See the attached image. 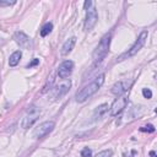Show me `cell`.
Returning <instances> with one entry per match:
<instances>
[{"instance_id": "1", "label": "cell", "mask_w": 157, "mask_h": 157, "mask_svg": "<svg viewBox=\"0 0 157 157\" xmlns=\"http://www.w3.org/2000/svg\"><path fill=\"white\" fill-rule=\"evenodd\" d=\"M104 78H106V75H104V74H101V75H98L92 82H90V84L86 85L84 88H81L80 91L76 93V96H75L76 102L82 103V102L87 101L91 96H93L98 90L101 88V86H102L103 82H104Z\"/></svg>"}, {"instance_id": "2", "label": "cell", "mask_w": 157, "mask_h": 157, "mask_svg": "<svg viewBox=\"0 0 157 157\" xmlns=\"http://www.w3.org/2000/svg\"><path fill=\"white\" fill-rule=\"evenodd\" d=\"M111 39H112L111 33H107L101 38L100 43L97 44V47L95 48V50L92 53V59H93L95 64L102 63V60L107 56V54L109 52V47H111Z\"/></svg>"}, {"instance_id": "3", "label": "cell", "mask_w": 157, "mask_h": 157, "mask_svg": "<svg viewBox=\"0 0 157 157\" xmlns=\"http://www.w3.org/2000/svg\"><path fill=\"white\" fill-rule=\"evenodd\" d=\"M147 36H149L147 31H143V32L140 33V36L137 37V39L135 41V43L130 47V49H129L127 53H124L123 55H120L119 58H118V62H122V60H124V59H127V58L134 56L137 52H139V50H140V49L145 46V43H146V39H147Z\"/></svg>"}, {"instance_id": "4", "label": "cell", "mask_w": 157, "mask_h": 157, "mask_svg": "<svg viewBox=\"0 0 157 157\" xmlns=\"http://www.w3.org/2000/svg\"><path fill=\"white\" fill-rule=\"evenodd\" d=\"M39 115H41V109H39L38 107H36V106L30 107V108L27 109V112L25 113L22 120H21V128H22V129H28V128H31V127L38 120Z\"/></svg>"}, {"instance_id": "5", "label": "cell", "mask_w": 157, "mask_h": 157, "mask_svg": "<svg viewBox=\"0 0 157 157\" xmlns=\"http://www.w3.org/2000/svg\"><path fill=\"white\" fill-rule=\"evenodd\" d=\"M55 128V123L53 120H47V122H43L39 124L34 131H33V136L36 137V139H42V137H44L46 135L50 134Z\"/></svg>"}, {"instance_id": "6", "label": "cell", "mask_w": 157, "mask_h": 157, "mask_svg": "<svg viewBox=\"0 0 157 157\" xmlns=\"http://www.w3.org/2000/svg\"><path fill=\"white\" fill-rule=\"evenodd\" d=\"M98 20V15H97V10L95 9V6L92 5L88 10H86V17H85V22H84V28L85 31H91Z\"/></svg>"}, {"instance_id": "7", "label": "cell", "mask_w": 157, "mask_h": 157, "mask_svg": "<svg viewBox=\"0 0 157 157\" xmlns=\"http://www.w3.org/2000/svg\"><path fill=\"white\" fill-rule=\"evenodd\" d=\"M127 104H128V97L127 96H122L119 98H117V100L113 102V104L109 107V113L112 117H115L118 114H120L124 108H127Z\"/></svg>"}, {"instance_id": "8", "label": "cell", "mask_w": 157, "mask_h": 157, "mask_svg": "<svg viewBox=\"0 0 157 157\" xmlns=\"http://www.w3.org/2000/svg\"><path fill=\"white\" fill-rule=\"evenodd\" d=\"M72 71H74V62L64 60L58 68V76L63 78V80H65V78H68L72 74Z\"/></svg>"}, {"instance_id": "9", "label": "cell", "mask_w": 157, "mask_h": 157, "mask_svg": "<svg viewBox=\"0 0 157 157\" xmlns=\"http://www.w3.org/2000/svg\"><path fill=\"white\" fill-rule=\"evenodd\" d=\"M14 39L15 42L24 49H28L31 46H32V42H31V38L25 33V32H21V31H17L15 32L14 34Z\"/></svg>"}, {"instance_id": "10", "label": "cell", "mask_w": 157, "mask_h": 157, "mask_svg": "<svg viewBox=\"0 0 157 157\" xmlns=\"http://www.w3.org/2000/svg\"><path fill=\"white\" fill-rule=\"evenodd\" d=\"M70 86H71V81H70V80H68V78H65V80H63V82H62L60 85L55 86V87L52 90L53 98L55 100V98H60L62 96H64V95H65V93L69 91Z\"/></svg>"}, {"instance_id": "11", "label": "cell", "mask_w": 157, "mask_h": 157, "mask_svg": "<svg viewBox=\"0 0 157 157\" xmlns=\"http://www.w3.org/2000/svg\"><path fill=\"white\" fill-rule=\"evenodd\" d=\"M75 43H76V38L75 37H71L69 39L64 42L63 47H62V55H68L69 53H71V50L74 49L75 47Z\"/></svg>"}, {"instance_id": "12", "label": "cell", "mask_w": 157, "mask_h": 157, "mask_svg": "<svg viewBox=\"0 0 157 157\" xmlns=\"http://www.w3.org/2000/svg\"><path fill=\"white\" fill-rule=\"evenodd\" d=\"M127 90H128V85H127L125 82H123V81H119V82H117V84L113 85L111 92H112L113 95H115V96H120V95H123Z\"/></svg>"}, {"instance_id": "13", "label": "cell", "mask_w": 157, "mask_h": 157, "mask_svg": "<svg viewBox=\"0 0 157 157\" xmlns=\"http://www.w3.org/2000/svg\"><path fill=\"white\" fill-rule=\"evenodd\" d=\"M21 58H22L21 50L14 52V53L10 55V58H9V65H10V66H16V65L20 63V59H21Z\"/></svg>"}, {"instance_id": "14", "label": "cell", "mask_w": 157, "mask_h": 157, "mask_svg": "<svg viewBox=\"0 0 157 157\" xmlns=\"http://www.w3.org/2000/svg\"><path fill=\"white\" fill-rule=\"evenodd\" d=\"M108 104H101V106H98L97 108H96V111H95V113H93V119L95 120H97V119H100V118L108 111Z\"/></svg>"}, {"instance_id": "15", "label": "cell", "mask_w": 157, "mask_h": 157, "mask_svg": "<svg viewBox=\"0 0 157 157\" xmlns=\"http://www.w3.org/2000/svg\"><path fill=\"white\" fill-rule=\"evenodd\" d=\"M52 30H53V24H52V22H47V24L42 27V30H41V36H42V37L48 36V34L52 32Z\"/></svg>"}, {"instance_id": "16", "label": "cell", "mask_w": 157, "mask_h": 157, "mask_svg": "<svg viewBox=\"0 0 157 157\" xmlns=\"http://www.w3.org/2000/svg\"><path fill=\"white\" fill-rule=\"evenodd\" d=\"M113 151L112 150H103L101 152H98L97 155H95L93 157H112Z\"/></svg>"}, {"instance_id": "17", "label": "cell", "mask_w": 157, "mask_h": 157, "mask_svg": "<svg viewBox=\"0 0 157 157\" xmlns=\"http://www.w3.org/2000/svg\"><path fill=\"white\" fill-rule=\"evenodd\" d=\"M81 157H92V151H91V149H88V147L82 149V151H81Z\"/></svg>"}, {"instance_id": "18", "label": "cell", "mask_w": 157, "mask_h": 157, "mask_svg": "<svg viewBox=\"0 0 157 157\" xmlns=\"http://www.w3.org/2000/svg\"><path fill=\"white\" fill-rule=\"evenodd\" d=\"M14 4H16V2H10V0H6V2H4V0H0V8H4V6H11V5H14Z\"/></svg>"}, {"instance_id": "19", "label": "cell", "mask_w": 157, "mask_h": 157, "mask_svg": "<svg viewBox=\"0 0 157 157\" xmlns=\"http://www.w3.org/2000/svg\"><path fill=\"white\" fill-rule=\"evenodd\" d=\"M143 95L145 98H147V100H150V98L152 97V91L150 88H143Z\"/></svg>"}, {"instance_id": "20", "label": "cell", "mask_w": 157, "mask_h": 157, "mask_svg": "<svg viewBox=\"0 0 157 157\" xmlns=\"http://www.w3.org/2000/svg\"><path fill=\"white\" fill-rule=\"evenodd\" d=\"M140 131H149V133H153V131H155V127H153V125H151V124H149V125H146V127L140 128Z\"/></svg>"}, {"instance_id": "21", "label": "cell", "mask_w": 157, "mask_h": 157, "mask_svg": "<svg viewBox=\"0 0 157 157\" xmlns=\"http://www.w3.org/2000/svg\"><path fill=\"white\" fill-rule=\"evenodd\" d=\"M38 64H39V59H37V58H34V59H33V60H32V62H31V63H30V64L27 65V68L30 69V68H33V66H36V65H38Z\"/></svg>"}, {"instance_id": "22", "label": "cell", "mask_w": 157, "mask_h": 157, "mask_svg": "<svg viewBox=\"0 0 157 157\" xmlns=\"http://www.w3.org/2000/svg\"><path fill=\"white\" fill-rule=\"evenodd\" d=\"M93 5V3L91 2V0H87V2H85V4H84V6H85V10H88L91 6Z\"/></svg>"}]
</instances>
